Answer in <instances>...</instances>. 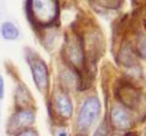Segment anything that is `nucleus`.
<instances>
[{"mask_svg": "<svg viewBox=\"0 0 146 136\" xmlns=\"http://www.w3.org/2000/svg\"><path fill=\"white\" fill-rule=\"evenodd\" d=\"M100 113V101L96 97H89L83 103L78 119H77V125L79 129H88L89 126L95 121V119L99 117Z\"/></svg>", "mask_w": 146, "mask_h": 136, "instance_id": "nucleus-1", "label": "nucleus"}, {"mask_svg": "<svg viewBox=\"0 0 146 136\" xmlns=\"http://www.w3.org/2000/svg\"><path fill=\"white\" fill-rule=\"evenodd\" d=\"M28 6L32 7V12L36 22H40V23H50L57 15V4L52 1L28 3Z\"/></svg>", "mask_w": 146, "mask_h": 136, "instance_id": "nucleus-2", "label": "nucleus"}, {"mask_svg": "<svg viewBox=\"0 0 146 136\" xmlns=\"http://www.w3.org/2000/svg\"><path fill=\"white\" fill-rule=\"evenodd\" d=\"M111 123L116 129H128L131 125V119L125 108L116 106L111 111Z\"/></svg>", "mask_w": 146, "mask_h": 136, "instance_id": "nucleus-3", "label": "nucleus"}, {"mask_svg": "<svg viewBox=\"0 0 146 136\" xmlns=\"http://www.w3.org/2000/svg\"><path fill=\"white\" fill-rule=\"evenodd\" d=\"M32 72H33V78L34 81L40 90H44L48 88V69L45 63L42 62L40 60H35L32 63Z\"/></svg>", "mask_w": 146, "mask_h": 136, "instance_id": "nucleus-4", "label": "nucleus"}, {"mask_svg": "<svg viewBox=\"0 0 146 136\" xmlns=\"http://www.w3.org/2000/svg\"><path fill=\"white\" fill-rule=\"evenodd\" d=\"M68 55H70L71 61L74 66H78L83 61V46L79 43V40H73L68 45Z\"/></svg>", "mask_w": 146, "mask_h": 136, "instance_id": "nucleus-5", "label": "nucleus"}, {"mask_svg": "<svg viewBox=\"0 0 146 136\" xmlns=\"http://www.w3.org/2000/svg\"><path fill=\"white\" fill-rule=\"evenodd\" d=\"M13 125L16 126V129L21 128V126L28 125L34 120V114L32 111H21L13 117Z\"/></svg>", "mask_w": 146, "mask_h": 136, "instance_id": "nucleus-6", "label": "nucleus"}, {"mask_svg": "<svg viewBox=\"0 0 146 136\" xmlns=\"http://www.w3.org/2000/svg\"><path fill=\"white\" fill-rule=\"evenodd\" d=\"M56 106H57L58 112H60L63 117H66V118L71 117V114H72V105H71L70 100H68L65 95H61V96L57 97Z\"/></svg>", "mask_w": 146, "mask_h": 136, "instance_id": "nucleus-7", "label": "nucleus"}, {"mask_svg": "<svg viewBox=\"0 0 146 136\" xmlns=\"http://www.w3.org/2000/svg\"><path fill=\"white\" fill-rule=\"evenodd\" d=\"M1 34L5 39L12 40L18 37V29L15 24L10 23V22H5V23L1 26Z\"/></svg>", "mask_w": 146, "mask_h": 136, "instance_id": "nucleus-8", "label": "nucleus"}, {"mask_svg": "<svg viewBox=\"0 0 146 136\" xmlns=\"http://www.w3.org/2000/svg\"><path fill=\"white\" fill-rule=\"evenodd\" d=\"M108 135V128H107V124L106 121H102L100 126L98 128V130L95 131V135L94 136H107Z\"/></svg>", "mask_w": 146, "mask_h": 136, "instance_id": "nucleus-9", "label": "nucleus"}, {"mask_svg": "<svg viewBox=\"0 0 146 136\" xmlns=\"http://www.w3.org/2000/svg\"><path fill=\"white\" fill-rule=\"evenodd\" d=\"M140 52L144 57H146V39H144L143 42L140 43Z\"/></svg>", "mask_w": 146, "mask_h": 136, "instance_id": "nucleus-10", "label": "nucleus"}, {"mask_svg": "<svg viewBox=\"0 0 146 136\" xmlns=\"http://www.w3.org/2000/svg\"><path fill=\"white\" fill-rule=\"evenodd\" d=\"M18 136H36V134L34 133L33 130H27V131H25V133L20 134Z\"/></svg>", "mask_w": 146, "mask_h": 136, "instance_id": "nucleus-11", "label": "nucleus"}, {"mask_svg": "<svg viewBox=\"0 0 146 136\" xmlns=\"http://www.w3.org/2000/svg\"><path fill=\"white\" fill-rule=\"evenodd\" d=\"M3 96H4V80L0 77V100L3 98Z\"/></svg>", "mask_w": 146, "mask_h": 136, "instance_id": "nucleus-12", "label": "nucleus"}, {"mask_svg": "<svg viewBox=\"0 0 146 136\" xmlns=\"http://www.w3.org/2000/svg\"><path fill=\"white\" fill-rule=\"evenodd\" d=\"M145 136H146V135H145Z\"/></svg>", "mask_w": 146, "mask_h": 136, "instance_id": "nucleus-13", "label": "nucleus"}]
</instances>
